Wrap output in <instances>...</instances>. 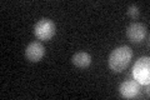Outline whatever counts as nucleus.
I'll list each match as a JSON object with an SVG mask.
<instances>
[{"label":"nucleus","mask_w":150,"mask_h":100,"mask_svg":"<svg viewBox=\"0 0 150 100\" xmlns=\"http://www.w3.org/2000/svg\"><path fill=\"white\" fill-rule=\"evenodd\" d=\"M131 58H133V50L129 46H119L111 51L109 56V66L115 73H121L129 65Z\"/></svg>","instance_id":"f257e3e1"},{"label":"nucleus","mask_w":150,"mask_h":100,"mask_svg":"<svg viewBox=\"0 0 150 100\" xmlns=\"http://www.w3.org/2000/svg\"><path fill=\"white\" fill-rule=\"evenodd\" d=\"M133 77L142 85H149L150 83V59L149 56H143L137 60L133 66Z\"/></svg>","instance_id":"f03ea898"},{"label":"nucleus","mask_w":150,"mask_h":100,"mask_svg":"<svg viewBox=\"0 0 150 100\" xmlns=\"http://www.w3.org/2000/svg\"><path fill=\"white\" fill-rule=\"evenodd\" d=\"M56 26L55 23L50 19H40L34 26V34L39 40H50L55 35Z\"/></svg>","instance_id":"7ed1b4c3"},{"label":"nucleus","mask_w":150,"mask_h":100,"mask_svg":"<svg viewBox=\"0 0 150 100\" xmlns=\"http://www.w3.org/2000/svg\"><path fill=\"white\" fill-rule=\"evenodd\" d=\"M146 35H148L146 26L142 23H133V24H130L128 26V29H126V36L133 43L143 41Z\"/></svg>","instance_id":"20e7f679"},{"label":"nucleus","mask_w":150,"mask_h":100,"mask_svg":"<svg viewBox=\"0 0 150 100\" xmlns=\"http://www.w3.org/2000/svg\"><path fill=\"white\" fill-rule=\"evenodd\" d=\"M45 55V48L40 41H31L25 49L26 59L31 63H38Z\"/></svg>","instance_id":"39448f33"},{"label":"nucleus","mask_w":150,"mask_h":100,"mask_svg":"<svg viewBox=\"0 0 150 100\" xmlns=\"http://www.w3.org/2000/svg\"><path fill=\"white\" fill-rule=\"evenodd\" d=\"M137 80H125L120 85V94L125 99H133L135 98L140 91V87Z\"/></svg>","instance_id":"423d86ee"},{"label":"nucleus","mask_w":150,"mask_h":100,"mask_svg":"<svg viewBox=\"0 0 150 100\" xmlns=\"http://www.w3.org/2000/svg\"><path fill=\"white\" fill-rule=\"evenodd\" d=\"M71 61L75 66H78V68H88L91 63V56L88 53L81 51V53H76L75 55H73Z\"/></svg>","instance_id":"0eeeda50"},{"label":"nucleus","mask_w":150,"mask_h":100,"mask_svg":"<svg viewBox=\"0 0 150 100\" xmlns=\"http://www.w3.org/2000/svg\"><path fill=\"white\" fill-rule=\"evenodd\" d=\"M139 14H140V10H139V8L137 5H130L128 8V15L130 18H133V19H137L139 16Z\"/></svg>","instance_id":"6e6552de"}]
</instances>
